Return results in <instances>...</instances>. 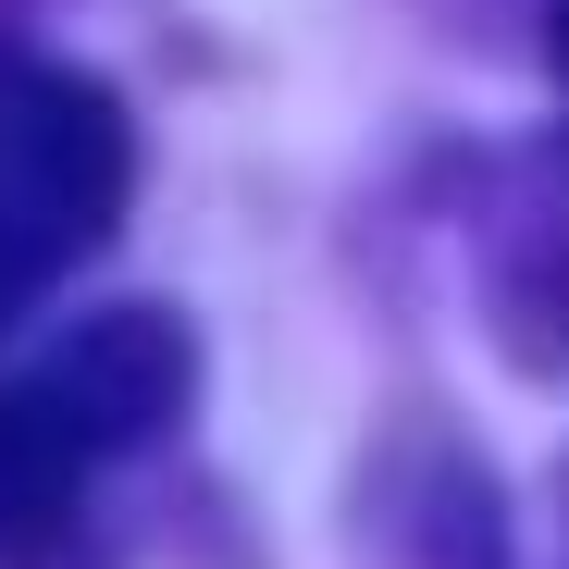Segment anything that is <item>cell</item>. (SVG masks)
<instances>
[{
  "instance_id": "4",
  "label": "cell",
  "mask_w": 569,
  "mask_h": 569,
  "mask_svg": "<svg viewBox=\"0 0 569 569\" xmlns=\"http://www.w3.org/2000/svg\"><path fill=\"white\" fill-rule=\"evenodd\" d=\"M545 38H557V74H569V0H557V13H545Z\"/></svg>"
},
{
  "instance_id": "2",
  "label": "cell",
  "mask_w": 569,
  "mask_h": 569,
  "mask_svg": "<svg viewBox=\"0 0 569 569\" xmlns=\"http://www.w3.org/2000/svg\"><path fill=\"white\" fill-rule=\"evenodd\" d=\"M137 199V124L100 74L0 38V335L74 260H100Z\"/></svg>"
},
{
  "instance_id": "3",
  "label": "cell",
  "mask_w": 569,
  "mask_h": 569,
  "mask_svg": "<svg viewBox=\"0 0 569 569\" xmlns=\"http://www.w3.org/2000/svg\"><path fill=\"white\" fill-rule=\"evenodd\" d=\"M470 284H483V322L532 359L569 371V124L520 137L470 173Z\"/></svg>"
},
{
  "instance_id": "1",
  "label": "cell",
  "mask_w": 569,
  "mask_h": 569,
  "mask_svg": "<svg viewBox=\"0 0 569 569\" xmlns=\"http://www.w3.org/2000/svg\"><path fill=\"white\" fill-rule=\"evenodd\" d=\"M186 385L199 359L173 310H87L0 371V569L100 557V496L186 421Z\"/></svg>"
}]
</instances>
